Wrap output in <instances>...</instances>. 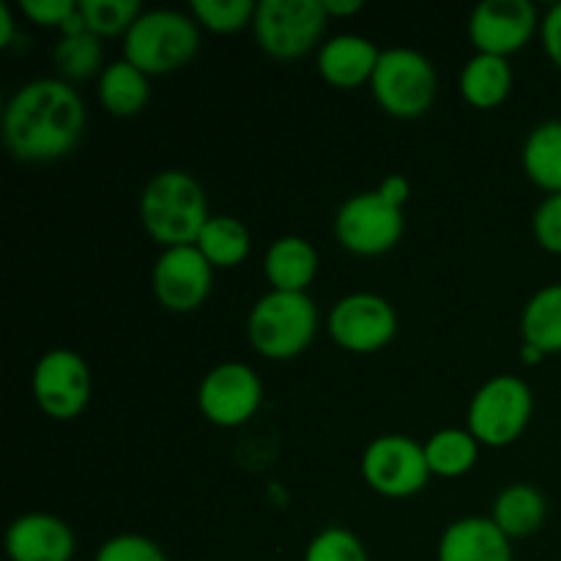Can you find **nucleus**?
<instances>
[{
    "instance_id": "f257e3e1",
    "label": "nucleus",
    "mask_w": 561,
    "mask_h": 561,
    "mask_svg": "<svg viewBox=\"0 0 561 561\" xmlns=\"http://www.w3.org/2000/svg\"><path fill=\"white\" fill-rule=\"evenodd\" d=\"M88 113L66 80L42 77L22 85L3 110V142L20 162H55L77 148Z\"/></svg>"
},
{
    "instance_id": "f03ea898",
    "label": "nucleus",
    "mask_w": 561,
    "mask_h": 561,
    "mask_svg": "<svg viewBox=\"0 0 561 561\" xmlns=\"http://www.w3.org/2000/svg\"><path fill=\"white\" fill-rule=\"evenodd\" d=\"M140 219L157 244L173 250L197 244L211 214L197 179L184 170H162L142 190Z\"/></svg>"
},
{
    "instance_id": "7ed1b4c3",
    "label": "nucleus",
    "mask_w": 561,
    "mask_h": 561,
    "mask_svg": "<svg viewBox=\"0 0 561 561\" xmlns=\"http://www.w3.org/2000/svg\"><path fill=\"white\" fill-rule=\"evenodd\" d=\"M201 49V25L195 16L173 9L142 11L124 36V60L148 77L170 75L190 64Z\"/></svg>"
},
{
    "instance_id": "20e7f679",
    "label": "nucleus",
    "mask_w": 561,
    "mask_h": 561,
    "mask_svg": "<svg viewBox=\"0 0 561 561\" xmlns=\"http://www.w3.org/2000/svg\"><path fill=\"white\" fill-rule=\"evenodd\" d=\"M318 332V307L307 294L268 290L255 301L247 321L252 348L274 362L296 359Z\"/></svg>"
},
{
    "instance_id": "39448f33",
    "label": "nucleus",
    "mask_w": 561,
    "mask_h": 561,
    "mask_svg": "<svg viewBox=\"0 0 561 561\" xmlns=\"http://www.w3.org/2000/svg\"><path fill=\"white\" fill-rule=\"evenodd\" d=\"M373 96L394 118H420L436 102L438 77L431 60L416 49H383L370 80Z\"/></svg>"
},
{
    "instance_id": "423d86ee",
    "label": "nucleus",
    "mask_w": 561,
    "mask_h": 561,
    "mask_svg": "<svg viewBox=\"0 0 561 561\" xmlns=\"http://www.w3.org/2000/svg\"><path fill=\"white\" fill-rule=\"evenodd\" d=\"M535 398L524 378L496 376L477 389L469 405V433L482 447H507L529 427Z\"/></svg>"
},
{
    "instance_id": "0eeeda50",
    "label": "nucleus",
    "mask_w": 561,
    "mask_h": 561,
    "mask_svg": "<svg viewBox=\"0 0 561 561\" xmlns=\"http://www.w3.org/2000/svg\"><path fill=\"white\" fill-rule=\"evenodd\" d=\"M327 20L323 0H263L252 31L263 53L277 60H296L321 42Z\"/></svg>"
},
{
    "instance_id": "6e6552de",
    "label": "nucleus",
    "mask_w": 561,
    "mask_h": 561,
    "mask_svg": "<svg viewBox=\"0 0 561 561\" xmlns=\"http://www.w3.org/2000/svg\"><path fill=\"white\" fill-rule=\"evenodd\" d=\"M403 208L389 206L378 192L348 197L334 217V236L340 247L362 257L394 250L403 239Z\"/></svg>"
},
{
    "instance_id": "1a4fd4ad",
    "label": "nucleus",
    "mask_w": 561,
    "mask_h": 561,
    "mask_svg": "<svg viewBox=\"0 0 561 561\" xmlns=\"http://www.w3.org/2000/svg\"><path fill=\"white\" fill-rule=\"evenodd\" d=\"M33 400L47 416L69 422L91 403V367L77 351L55 348L36 362Z\"/></svg>"
},
{
    "instance_id": "9d476101",
    "label": "nucleus",
    "mask_w": 561,
    "mask_h": 561,
    "mask_svg": "<svg viewBox=\"0 0 561 561\" xmlns=\"http://www.w3.org/2000/svg\"><path fill=\"white\" fill-rule=\"evenodd\" d=\"M362 477L387 499H409L427 485L425 447L409 436H381L362 455Z\"/></svg>"
},
{
    "instance_id": "9b49d317",
    "label": "nucleus",
    "mask_w": 561,
    "mask_h": 561,
    "mask_svg": "<svg viewBox=\"0 0 561 561\" xmlns=\"http://www.w3.org/2000/svg\"><path fill=\"white\" fill-rule=\"evenodd\" d=\"M329 334L351 354H376L398 334V312L378 294H351L329 312Z\"/></svg>"
},
{
    "instance_id": "f8f14e48",
    "label": "nucleus",
    "mask_w": 561,
    "mask_h": 561,
    "mask_svg": "<svg viewBox=\"0 0 561 561\" xmlns=\"http://www.w3.org/2000/svg\"><path fill=\"white\" fill-rule=\"evenodd\" d=\"M263 403V383L250 365L225 362L197 387V405L203 416L217 427H239L257 414Z\"/></svg>"
},
{
    "instance_id": "ddd939ff",
    "label": "nucleus",
    "mask_w": 561,
    "mask_h": 561,
    "mask_svg": "<svg viewBox=\"0 0 561 561\" xmlns=\"http://www.w3.org/2000/svg\"><path fill=\"white\" fill-rule=\"evenodd\" d=\"M153 296L170 312H195L208 299L214 285V266L192 247L164 250L153 263Z\"/></svg>"
},
{
    "instance_id": "4468645a",
    "label": "nucleus",
    "mask_w": 561,
    "mask_h": 561,
    "mask_svg": "<svg viewBox=\"0 0 561 561\" xmlns=\"http://www.w3.org/2000/svg\"><path fill=\"white\" fill-rule=\"evenodd\" d=\"M537 9L529 0H485L471 11L469 38L480 55L510 58L537 31Z\"/></svg>"
},
{
    "instance_id": "2eb2a0df",
    "label": "nucleus",
    "mask_w": 561,
    "mask_h": 561,
    "mask_svg": "<svg viewBox=\"0 0 561 561\" xmlns=\"http://www.w3.org/2000/svg\"><path fill=\"white\" fill-rule=\"evenodd\" d=\"M3 542L11 561H71L75 557L71 526L47 513H27L11 520Z\"/></svg>"
},
{
    "instance_id": "dca6fc26",
    "label": "nucleus",
    "mask_w": 561,
    "mask_h": 561,
    "mask_svg": "<svg viewBox=\"0 0 561 561\" xmlns=\"http://www.w3.org/2000/svg\"><path fill=\"white\" fill-rule=\"evenodd\" d=\"M381 53L376 44L356 33H340L318 49V71L334 88H359L373 80Z\"/></svg>"
},
{
    "instance_id": "f3484780",
    "label": "nucleus",
    "mask_w": 561,
    "mask_h": 561,
    "mask_svg": "<svg viewBox=\"0 0 561 561\" xmlns=\"http://www.w3.org/2000/svg\"><path fill=\"white\" fill-rule=\"evenodd\" d=\"M438 561H513V548L493 518H460L438 540Z\"/></svg>"
},
{
    "instance_id": "a211bd4d",
    "label": "nucleus",
    "mask_w": 561,
    "mask_h": 561,
    "mask_svg": "<svg viewBox=\"0 0 561 561\" xmlns=\"http://www.w3.org/2000/svg\"><path fill=\"white\" fill-rule=\"evenodd\" d=\"M272 290H285V294H307L318 274V252L301 236H283L274 241L263 261Z\"/></svg>"
},
{
    "instance_id": "6ab92c4d",
    "label": "nucleus",
    "mask_w": 561,
    "mask_h": 561,
    "mask_svg": "<svg viewBox=\"0 0 561 561\" xmlns=\"http://www.w3.org/2000/svg\"><path fill=\"white\" fill-rule=\"evenodd\" d=\"M548 518V502L537 488L526 482L504 488L493 504V524L513 540V537H531L542 529Z\"/></svg>"
},
{
    "instance_id": "aec40b11",
    "label": "nucleus",
    "mask_w": 561,
    "mask_h": 561,
    "mask_svg": "<svg viewBox=\"0 0 561 561\" xmlns=\"http://www.w3.org/2000/svg\"><path fill=\"white\" fill-rule=\"evenodd\" d=\"M513 91V69L507 58L477 53L460 71V93L477 110H493Z\"/></svg>"
},
{
    "instance_id": "412c9836",
    "label": "nucleus",
    "mask_w": 561,
    "mask_h": 561,
    "mask_svg": "<svg viewBox=\"0 0 561 561\" xmlns=\"http://www.w3.org/2000/svg\"><path fill=\"white\" fill-rule=\"evenodd\" d=\"M148 99H151L148 75H142L129 60H115L99 77V102L110 115L131 118V115L142 113Z\"/></svg>"
},
{
    "instance_id": "4be33fe9",
    "label": "nucleus",
    "mask_w": 561,
    "mask_h": 561,
    "mask_svg": "<svg viewBox=\"0 0 561 561\" xmlns=\"http://www.w3.org/2000/svg\"><path fill=\"white\" fill-rule=\"evenodd\" d=\"M524 170L540 190L561 195V121H546L526 137Z\"/></svg>"
},
{
    "instance_id": "5701e85b",
    "label": "nucleus",
    "mask_w": 561,
    "mask_h": 561,
    "mask_svg": "<svg viewBox=\"0 0 561 561\" xmlns=\"http://www.w3.org/2000/svg\"><path fill=\"white\" fill-rule=\"evenodd\" d=\"M524 343L542 354H561V283L537 290L520 318Z\"/></svg>"
},
{
    "instance_id": "b1692460",
    "label": "nucleus",
    "mask_w": 561,
    "mask_h": 561,
    "mask_svg": "<svg viewBox=\"0 0 561 561\" xmlns=\"http://www.w3.org/2000/svg\"><path fill=\"white\" fill-rule=\"evenodd\" d=\"M197 250L203 252L214 268H233L250 257L252 239L250 230L233 217H211L197 239Z\"/></svg>"
},
{
    "instance_id": "393cba45",
    "label": "nucleus",
    "mask_w": 561,
    "mask_h": 561,
    "mask_svg": "<svg viewBox=\"0 0 561 561\" xmlns=\"http://www.w3.org/2000/svg\"><path fill=\"white\" fill-rule=\"evenodd\" d=\"M425 455L431 474L453 480V477H463L474 469L477 455H480V442L469 431L447 427V431L433 433L431 442L425 444Z\"/></svg>"
},
{
    "instance_id": "a878e982",
    "label": "nucleus",
    "mask_w": 561,
    "mask_h": 561,
    "mask_svg": "<svg viewBox=\"0 0 561 561\" xmlns=\"http://www.w3.org/2000/svg\"><path fill=\"white\" fill-rule=\"evenodd\" d=\"M53 60L66 80H88L102 69V38L88 31L80 36H60V42L55 44Z\"/></svg>"
},
{
    "instance_id": "bb28decb",
    "label": "nucleus",
    "mask_w": 561,
    "mask_h": 561,
    "mask_svg": "<svg viewBox=\"0 0 561 561\" xmlns=\"http://www.w3.org/2000/svg\"><path fill=\"white\" fill-rule=\"evenodd\" d=\"M82 20H85L88 33L93 36H118L129 33L137 16L142 14L137 0H80Z\"/></svg>"
},
{
    "instance_id": "cd10ccee",
    "label": "nucleus",
    "mask_w": 561,
    "mask_h": 561,
    "mask_svg": "<svg viewBox=\"0 0 561 561\" xmlns=\"http://www.w3.org/2000/svg\"><path fill=\"white\" fill-rule=\"evenodd\" d=\"M257 3L252 0H195L192 16L211 33H236L252 25Z\"/></svg>"
},
{
    "instance_id": "c85d7f7f",
    "label": "nucleus",
    "mask_w": 561,
    "mask_h": 561,
    "mask_svg": "<svg viewBox=\"0 0 561 561\" xmlns=\"http://www.w3.org/2000/svg\"><path fill=\"white\" fill-rule=\"evenodd\" d=\"M305 561H370V557L354 531L343 526H329L321 535L312 537Z\"/></svg>"
},
{
    "instance_id": "c756f323",
    "label": "nucleus",
    "mask_w": 561,
    "mask_h": 561,
    "mask_svg": "<svg viewBox=\"0 0 561 561\" xmlns=\"http://www.w3.org/2000/svg\"><path fill=\"white\" fill-rule=\"evenodd\" d=\"M93 561H168L162 548L142 535H118L99 548Z\"/></svg>"
},
{
    "instance_id": "7c9ffc66",
    "label": "nucleus",
    "mask_w": 561,
    "mask_h": 561,
    "mask_svg": "<svg viewBox=\"0 0 561 561\" xmlns=\"http://www.w3.org/2000/svg\"><path fill=\"white\" fill-rule=\"evenodd\" d=\"M535 239L542 250L561 255V195H548L535 211Z\"/></svg>"
},
{
    "instance_id": "2f4dec72",
    "label": "nucleus",
    "mask_w": 561,
    "mask_h": 561,
    "mask_svg": "<svg viewBox=\"0 0 561 561\" xmlns=\"http://www.w3.org/2000/svg\"><path fill=\"white\" fill-rule=\"evenodd\" d=\"M22 14L31 22L44 27H64V22L69 20L77 11L80 0H22Z\"/></svg>"
},
{
    "instance_id": "473e14b6",
    "label": "nucleus",
    "mask_w": 561,
    "mask_h": 561,
    "mask_svg": "<svg viewBox=\"0 0 561 561\" xmlns=\"http://www.w3.org/2000/svg\"><path fill=\"white\" fill-rule=\"evenodd\" d=\"M540 36H542V47H546L548 58L553 60L557 69H561V3L548 9L546 20L540 22Z\"/></svg>"
},
{
    "instance_id": "72a5a7b5",
    "label": "nucleus",
    "mask_w": 561,
    "mask_h": 561,
    "mask_svg": "<svg viewBox=\"0 0 561 561\" xmlns=\"http://www.w3.org/2000/svg\"><path fill=\"white\" fill-rule=\"evenodd\" d=\"M378 195L383 197V201L389 203V206H394V208H403V203L409 201V195H411V184H409V179H405V175H387V179L381 181V186H378Z\"/></svg>"
},
{
    "instance_id": "f704fd0d",
    "label": "nucleus",
    "mask_w": 561,
    "mask_h": 561,
    "mask_svg": "<svg viewBox=\"0 0 561 561\" xmlns=\"http://www.w3.org/2000/svg\"><path fill=\"white\" fill-rule=\"evenodd\" d=\"M323 9L329 16H354L365 9L362 0H323Z\"/></svg>"
},
{
    "instance_id": "c9c22d12",
    "label": "nucleus",
    "mask_w": 561,
    "mask_h": 561,
    "mask_svg": "<svg viewBox=\"0 0 561 561\" xmlns=\"http://www.w3.org/2000/svg\"><path fill=\"white\" fill-rule=\"evenodd\" d=\"M14 38V16L5 3H0V47H9Z\"/></svg>"
},
{
    "instance_id": "e433bc0d",
    "label": "nucleus",
    "mask_w": 561,
    "mask_h": 561,
    "mask_svg": "<svg viewBox=\"0 0 561 561\" xmlns=\"http://www.w3.org/2000/svg\"><path fill=\"white\" fill-rule=\"evenodd\" d=\"M542 351L540 348H535V345H529V343H524V348H520V359L526 362V365H540L542 362Z\"/></svg>"
}]
</instances>
